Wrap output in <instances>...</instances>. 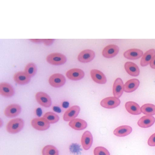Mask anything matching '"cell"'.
<instances>
[{
    "label": "cell",
    "mask_w": 155,
    "mask_h": 155,
    "mask_svg": "<svg viewBox=\"0 0 155 155\" xmlns=\"http://www.w3.org/2000/svg\"><path fill=\"white\" fill-rule=\"evenodd\" d=\"M24 125L23 120L21 118H16L11 120L7 124L6 129L9 133H17L23 128Z\"/></svg>",
    "instance_id": "1"
},
{
    "label": "cell",
    "mask_w": 155,
    "mask_h": 155,
    "mask_svg": "<svg viewBox=\"0 0 155 155\" xmlns=\"http://www.w3.org/2000/svg\"><path fill=\"white\" fill-rule=\"evenodd\" d=\"M46 60L49 64L54 65H60L64 64L66 61V56L59 53H54L49 54Z\"/></svg>",
    "instance_id": "2"
},
{
    "label": "cell",
    "mask_w": 155,
    "mask_h": 155,
    "mask_svg": "<svg viewBox=\"0 0 155 155\" xmlns=\"http://www.w3.org/2000/svg\"><path fill=\"white\" fill-rule=\"evenodd\" d=\"M66 79L61 74L56 73L52 75L49 79L50 85L54 87L58 88L63 86L65 83Z\"/></svg>",
    "instance_id": "3"
},
{
    "label": "cell",
    "mask_w": 155,
    "mask_h": 155,
    "mask_svg": "<svg viewBox=\"0 0 155 155\" xmlns=\"http://www.w3.org/2000/svg\"><path fill=\"white\" fill-rule=\"evenodd\" d=\"M32 127L38 130H45L48 129L50 127V123L44 117L35 118L31 121Z\"/></svg>",
    "instance_id": "4"
},
{
    "label": "cell",
    "mask_w": 155,
    "mask_h": 155,
    "mask_svg": "<svg viewBox=\"0 0 155 155\" xmlns=\"http://www.w3.org/2000/svg\"><path fill=\"white\" fill-rule=\"evenodd\" d=\"M120 103V100L115 97H110L103 99L100 102L102 107L108 109L114 108L118 106Z\"/></svg>",
    "instance_id": "5"
},
{
    "label": "cell",
    "mask_w": 155,
    "mask_h": 155,
    "mask_svg": "<svg viewBox=\"0 0 155 155\" xmlns=\"http://www.w3.org/2000/svg\"><path fill=\"white\" fill-rule=\"evenodd\" d=\"M37 102L41 106L45 107H49L51 104V100L50 96L43 92H37L35 95Z\"/></svg>",
    "instance_id": "6"
},
{
    "label": "cell",
    "mask_w": 155,
    "mask_h": 155,
    "mask_svg": "<svg viewBox=\"0 0 155 155\" xmlns=\"http://www.w3.org/2000/svg\"><path fill=\"white\" fill-rule=\"evenodd\" d=\"M21 108L18 104H13L8 106L4 111L5 116L8 117H13L18 115L21 112Z\"/></svg>",
    "instance_id": "7"
},
{
    "label": "cell",
    "mask_w": 155,
    "mask_h": 155,
    "mask_svg": "<svg viewBox=\"0 0 155 155\" xmlns=\"http://www.w3.org/2000/svg\"><path fill=\"white\" fill-rule=\"evenodd\" d=\"M95 56V53L93 51L87 49L82 51L79 53L78 59L81 62L87 63L92 60Z\"/></svg>",
    "instance_id": "8"
},
{
    "label": "cell",
    "mask_w": 155,
    "mask_h": 155,
    "mask_svg": "<svg viewBox=\"0 0 155 155\" xmlns=\"http://www.w3.org/2000/svg\"><path fill=\"white\" fill-rule=\"evenodd\" d=\"M80 110L79 106L74 105L72 106L64 113L63 117V120L65 121H68L74 119L78 115Z\"/></svg>",
    "instance_id": "9"
},
{
    "label": "cell",
    "mask_w": 155,
    "mask_h": 155,
    "mask_svg": "<svg viewBox=\"0 0 155 155\" xmlns=\"http://www.w3.org/2000/svg\"><path fill=\"white\" fill-rule=\"evenodd\" d=\"M119 50V48L117 45L110 44L107 45L104 48L102 54L105 58H112L117 55Z\"/></svg>",
    "instance_id": "10"
},
{
    "label": "cell",
    "mask_w": 155,
    "mask_h": 155,
    "mask_svg": "<svg viewBox=\"0 0 155 155\" xmlns=\"http://www.w3.org/2000/svg\"><path fill=\"white\" fill-rule=\"evenodd\" d=\"M66 75L69 79L73 81H77L82 78L84 73L82 70L79 68H73L68 71Z\"/></svg>",
    "instance_id": "11"
},
{
    "label": "cell",
    "mask_w": 155,
    "mask_h": 155,
    "mask_svg": "<svg viewBox=\"0 0 155 155\" xmlns=\"http://www.w3.org/2000/svg\"><path fill=\"white\" fill-rule=\"evenodd\" d=\"M124 91V85L123 81L120 78H117L114 83L113 88V93L114 97H120L122 95Z\"/></svg>",
    "instance_id": "12"
},
{
    "label": "cell",
    "mask_w": 155,
    "mask_h": 155,
    "mask_svg": "<svg viewBox=\"0 0 155 155\" xmlns=\"http://www.w3.org/2000/svg\"><path fill=\"white\" fill-rule=\"evenodd\" d=\"M14 90L10 84L6 82H2L0 84V93L2 96L10 97L14 94Z\"/></svg>",
    "instance_id": "13"
},
{
    "label": "cell",
    "mask_w": 155,
    "mask_h": 155,
    "mask_svg": "<svg viewBox=\"0 0 155 155\" xmlns=\"http://www.w3.org/2000/svg\"><path fill=\"white\" fill-rule=\"evenodd\" d=\"M31 78L25 72L18 71L16 72L13 76L14 81L20 85H25L28 83Z\"/></svg>",
    "instance_id": "14"
},
{
    "label": "cell",
    "mask_w": 155,
    "mask_h": 155,
    "mask_svg": "<svg viewBox=\"0 0 155 155\" xmlns=\"http://www.w3.org/2000/svg\"><path fill=\"white\" fill-rule=\"evenodd\" d=\"M90 74L92 79L95 82L101 84L106 82V78L101 71L97 69H92L91 71Z\"/></svg>",
    "instance_id": "15"
},
{
    "label": "cell",
    "mask_w": 155,
    "mask_h": 155,
    "mask_svg": "<svg viewBox=\"0 0 155 155\" xmlns=\"http://www.w3.org/2000/svg\"><path fill=\"white\" fill-rule=\"evenodd\" d=\"M81 143L85 150H88L91 147L93 143V137L90 131L87 130L84 132L81 137Z\"/></svg>",
    "instance_id": "16"
},
{
    "label": "cell",
    "mask_w": 155,
    "mask_h": 155,
    "mask_svg": "<svg viewBox=\"0 0 155 155\" xmlns=\"http://www.w3.org/2000/svg\"><path fill=\"white\" fill-rule=\"evenodd\" d=\"M155 122V118L151 115H145L142 117L137 122L138 125L142 128H147L152 126Z\"/></svg>",
    "instance_id": "17"
},
{
    "label": "cell",
    "mask_w": 155,
    "mask_h": 155,
    "mask_svg": "<svg viewBox=\"0 0 155 155\" xmlns=\"http://www.w3.org/2000/svg\"><path fill=\"white\" fill-rule=\"evenodd\" d=\"M143 51L139 49H131L126 51L124 53V57L129 59H137L142 56Z\"/></svg>",
    "instance_id": "18"
},
{
    "label": "cell",
    "mask_w": 155,
    "mask_h": 155,
    "mask_svg": "<svg viewBox=\"0 0 155 155\" xmlns=\"http://www.w3.org/2000/svg\"><path fill=\"white\" fill-rule=\"evenodd\" d=\"M124 68L127 72L129 75L133 76H137L140 73L139 67L134 63L127 61L124 64Z\"/></svg>",
    "instance_id": "19"
},
{
    "label": "cell",
    "mask_w": 155,
    "mask_h": 155,
    "mask_svg": "<svg viewBox=\"0 0 155 155\" xmlns=\"http://www.w3.org/2000/svg\"><path fill=\"white\" fill-rule=\"evenodd\" d=\"M140 84L137 79H132L127 81L124 85V91L127 93H131L137 89Z\"/></svg>",
    "instance_id": "20"
},
{
    "label": "cell",
    "mask_w": 155,
    "mask_h": 155,
    "mask_svg": "<svg viewBox=\"0 0 155 155\" xmlns=\"http://www.w3.org/2000/svg\"><path fill=\"white\" fill-rule=\"evenodd\" d=\"M125 106L127 111L131 114L138 115L141 113L140 107L137 104L134 102H127L125 103Z\"/></svg>",
    "instance_id": "21"
},
{
    "label": "cell",
    "mask_w": 155,
    "mask_h": 155,
    "mask_svg": "<svg viewBox=\"0 0 155 155\" xmlns=\"http://www.w3.org/2000/svg\"><path fill=\"white\" fill-rule=\"evenodd\" d=\"M68 124L73 129L76 130H81L87 126V122L84 120L79 118L74 119L70 121Z\"/></svg>",
    "instance_id": "22"
},
{
    "label": "cell",
    "mask_w": 155,
    "mask_h": 155,
    "mask_svg": "<svg viewBox=\"0 0 155 155\" xmlns=\"http://www.w3.org/2000/svg\"><path fill=\"white\" fill-rule=\"evenodd\" d=\"M155 55V50L151 49L146 51L143 54L140 61V64L143 67L148 65Z\"/></svg>",
    "instance_id": "23"
},
{
    "label": "cell",
    "mask_w": 155,
    "mask_h": 155,
    "mask_svg": "<svg viewBox=\"0 0 155 155\" xmlns=\"http://www.w3.org/2000/svg\"><path fill=\"white\" fill-rule=\"evenodd\" d=\"M132 130L131 127L128 125H123L117 128L114 130L113 133L117 136L123 137L130 134Z\"/></svg>",
    "instance_id": "24"
},
{
    "label": "cell",
    "mask_w": 155,
    "mask_h": 155,
    "mask_svg": "<svg viewBox=\"0 0 155 155\" xmlns=\"http://www.w3.org/2000/svg\"><path fill=\"white\" fill-rule=\"evenodd\" d=\"M140 108L141 112L145 114L151 116L155 114V105L153 104H144Z\"/></svg>",
    "instance_id": "25"
},
{
    "label": "cell",
    "mask_w": 155,
    "mask_h": 155,
    "mask_svg": "<svg viewBox=\"0 0 155 155\" xmlns=\"http://www.w3.org/2000/svg\"><path fill=\"white\" fill-rule=\"evenodd\" d=\"M42 153V155H58V151L54 146L47 145L43 148Z\"/></svg>",
    "instance_id": "26"
},
{
    "label": "cell",
    "mask_w": 155,
    "mask_h": 155,
    "mask_svg": "<svg viewBox=\"0 0 155 155\" xmlns=\"http://www.w3.org/2000/svg\"><path fill=\"white\" fill-rule=\"evenodd\" d=\"M50 124H54L57 122L59 120V116L56 114L48 112L45 113L43 116Z\"/></svg>",
    "instance_id": "27"
},
{
    "label": "cell",
    "mask_w": 155,
    "mask_h": 155,
    "mask_svg": "<svg viewBox=\"0 0 155 155\" xmlns=\"http://www.w3.org/2000/svg\"><path fill=\"white\" fill-rule=\"evenodd\" d=\"M36 71V66L33 63H28L25 67V72L30 78L35 75Z\"/></svg>",
    "instance_id": "28"
},
{
    "label": "cell",
    "mask_w": 155,
    "mask_h": 155,
    "mask_svg": "<svg viewBox=\"0 0 155 155\" xmlns=\"http://www.w3.org/2000/svg\"><path fill=\"white\" fill-rule=\"evenodd\" d=\"M94 155H110L108 150L102 147H96L94 150Z\"/></svg>",
    "instance_id": "29"
},
{
    "label": "cell",
    "mask_w": 155,
    "mask_h": 155,
    "mask_svg": "<svg viewBox=\"0 0 155 155\" xmlns=\"http://www.w3.org/2000/svg\"><path fill=\"white\" fill-rule=\"evenodd\" d=\"M147 143L150 146H155V133L152 135L149 138Z\"/></svg>",
    "instance_id": "30"
},
{
    "label": "cell",
    "mask_w": 155,
    "mask_h": 155,
    "mask_svg": "<svg viewBox=\"0 0 155 155\" xmlns=\"http://www.w3.org/2000/svg\"><path fill=\"white\" fill-rule=\"evenodd\" d=\"M150 66L152 68L155 69V55L153 57L150 63Z\"/></svg>",
    "instance_id": "31"
},
{
    "label": "cell",
    "mask_w": 155,
    "mask_h": 155,
    "mask_svg": "<svg viewBox=\"0 0 155 155\" xmlns=\"http://www.w3.org/2000/svg\"><path fill=\"white\" fill-rule=\"evenodd\" d=\"M53 39H44L43 41L45 44L46 45H48L51 44L53 41Z\"/></svg>",
    "instance_id": "32"
}]
</instances>
